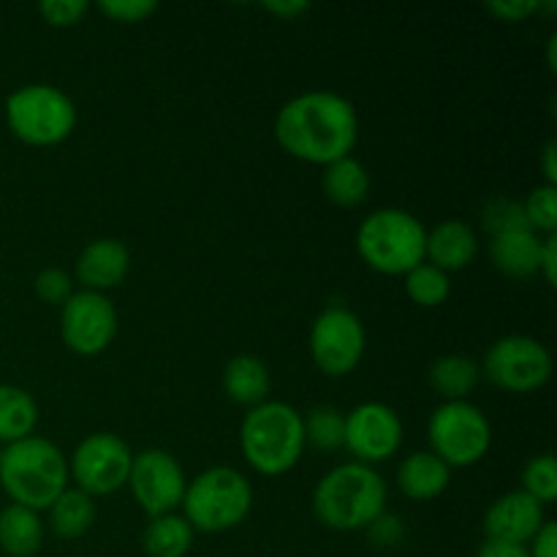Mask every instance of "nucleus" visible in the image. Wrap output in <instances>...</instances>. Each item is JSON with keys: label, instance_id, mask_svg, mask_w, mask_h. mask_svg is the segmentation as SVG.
<instances>
[{"label": "nucleus", "instance_id": "obj_22", "mask_svg": "<svg viewBox=\"0 0 557 557\" xmlns=\"http://www.w3.org/2000/svg\"><path fill=\"white\" fill-rule=\"evenodd\" d=\"M321 190H324V196L335 207L354 210V207H359L368 199L370 174L368 169H364V163L357 161L354 156L341 158V161L324 166V174H321Z\"/></svg>", "mask_w": 557, "mask_h": 557}, {"label": "nucleus", "instance_id": "obj_15", "mask_svg": "<svg viewBox=\"0 0 557 557\" xmlns=\"http://www.w3.org/2000/svg\"><path fill=\"white\" fill-rule=\"evenodd\" d=\"M547 522L544 506L522 490H511L495 498L484 511V542H504L528 547Z\"/></svg>", "mask_w": 557, "mask_h": 557}, {"label": "nucleus", "instance_id": "obj_13", "mask_svg": "<svg viewBox=\"0 0 557 557\" xmlns=\"http://www.w3.org/2000/svg\"><path fill=\"white\" fill-rule=\"evenodd\" d=\"M125 487L134 495L136 506L152 520V517L174 515V509L183 506L188 479L177 457L169 455L166 449H145L134 455Z\"/></svg>", "mask_w": 557, "mask_h": 557}, {"label": "nucleus", "instance_id": "obj_39", "mask_svg": "<svg viewBox=\"0 0 557 557\" xmlns=\"http://www.w3.org/2000/svg\"><path fill=\"white\" fill-rule=\"evenodd\" d=\"M476 557H531V555H528V547H520V544L484 542L482 547H479Z\"/></svg>", "mask_w": 557, "mask_h": 557}, {"label": "nucleus", "instance_id": "obj_2", "mask_svg": "<svg viewBox=\"0 0 557 557\" xmlns=\"http://www.w3.org/2000/svg\"><path fill=\"white\" fill-rule=\"evenodd\" d=\"M386 511V482L375 468L343 462L326 471L313 490V515L337 533L368 531Z\"/></svg>", "mask_w": 557, "mask_h": 557}, {"label": "nucleus", "instance_id": "obj_24", "mask_svg": "<svg viewBox=\"0 0 557 557\" xmlns=\"http://www.w3.org/2000/svg\"><path fill=\"white\" fill-rule=\"evenodd\" d=\"M47 511L49 520L44 525H49V531L58 539H65V542H74V539L85 536L96 525L98 517L96 498H90V495L76 487L65 490Z\"/></svg>", "mask_w": 557, "mask_h": 557}, {"label": "nucleus", "instance_id": "obj_25", "mask_svg": "<svg viewBox=\"0 0 557 557\" xmlns=\"http://www.w3.org/2000/svg\"><path fill=\"white\" fill-rule=\"evenodd\" d=\"M479 379H482L479 362H473L471 357H462V354L438 357L428 370L430 386H433L435 395L444 397V403L468 400V395L476 389Z\"/></svg>", "mask_w": 557, "mask_h": 557}, {"label": "nucleus", "instance_id": "obj_34", "mask_svg": "<svg viewBox=\"0 0 557 557\" xmlns=\"http://www.w3.org/2000/svg\"><path fill=\"white\" fill-rule=\"evenodd\" d=\"M44 22L52 27H74L85 20V14L90 11L87 0H44L38 5Z\"/></svg>", "mask_w": 557, "mask_h": 557}, {"label": "nucleus", "instance_id": "obj_42", "mask_svg": "<svg viewBox=\"0 0 557 557\" xmlns=\"http://www.w3.org/2000/svg\"><path fill=\"white\" fill-rule=\"evenodd\" d=\"M555 52H557V36H549V44H547V65H549V71H557V58H555Z\"/></svg>", "mask_w": 557, "mask_h": 557}, {"label": "nucleus", "instance_id": "obj_12", "mask_svg": "<svg viewBox=\"0 0 557 557\" xmlns=\"http://www.w3.org/2000/svg\"><path fill=\"white\" fill-rule=\"evenodd\" d=\"M117 308L107 294L74 292L60 308V337L76 357H101L117 337Z\"/></svg>", "mask_w": 557, "mask_h": 557}, {"label": "nucleus", "instance_id": "obj_21", "mask_svg": "<svg viewBox=\"0 0 557 557\" xmlns=\"http://www.w3.org/2000/svg\"><path fill=\"white\" fill-rule=\"evenodd\" d=\"M41 515L25 506L9 504L0 511V549L9 557H33L44 544Z\"/></svg>", "mask_w": 557, "mask_h": 557}, {"label": "nucleus", "instance_id": "obj_8", "mask_svg": "<svg viewBox=\"0 0 557 557\" xmlns=\"http://www.w3.org/2000/svg\"><path fill=\"white\" fill-rule=\"evenodd\" d=\"M428 444L444 466L471 468L493 449V424L471 400L441 403L428 419Z\"/></svg>", "mask_w": 557, "mask_h": 557}, {"label": "nucleus", "instance_id": "obj_37", "mask_svg": "<svg viewBox=\"0 0 557 557\" xmlns=\"http://www.w3.org/2000/svg\"><path fill=\"white\" fill-rule=\"evenodd\" d=\"M531 557H557V525L555 522H544L542 531L533 536L531 547H528Z\"/></svg>", "mask_w": 557, "mask_h": 557}, {"label": "nucleus", "instance_id": "obj_19", "mask_svg": "<svg viewBox=\"0 0 557 557\" xmlns=\"http://www.w3.org/2000/svg\"><path fill=\"white\" fill-rule=\"evenodd\" d=\"M397 490L413 504H428L441 498L451 484V468L444 466L433 451H411L403 457L395 473Z\"/></svg>", "mask_w": 557, "mask_h": 557}, {"label": "nucleus", "instance_id": "obj_6", "mask_svg": "<svg viewBox=\"0 0 557 557\" xmlns=\"http://www.w3.org/2000/svg\"><path fill=\"white\" fill-rule=\"evenodd\" d=\"M183 511L188 525L199 533L234 531L253 511V484L237 468H207L185 487Z\"/></svg>", "mask_w": 557, "mask_h": 557}, {"label": "nucleus", "instance_id": "obj_31", "mask_svg": "<svg viewBox=\"0 0 557 557\" xmlns=\"http://www.w3.org/2000/svg\"><path fill=\"white\" fill-rule=\"evenodd\" d=\"M33 292L44 305H60L63 308L71 294H74V277L60 270V267H47L33 281Z\"/></svg>", "mask_w": 557, "mask_h": 557}, {"label": "nucleus", "instance_id": "obj_1", "mask_svg": "<svg viewBox=\"0 0 557 557\" xmlns=\"http://www.w3.org/2000/svg\"><path fill=\"white\" fill-rule=\"evenodd\" d=\"M275 139L297 161L330 166L351 156L357 147L359 114L341 92H299L288 98L277 112Z\"/></svg>", "mask_w": 557, "mask_h": 557}, {"label": "nucleus", "instance_id": "obj_29", "mask_svg": "<svg viewBox=\"0 0 557 557\" xmlns=\"http://www.w3.org/2000/svg\"><path fill=\"white\" fill-rule=\"evenodd\" d=\"M522 493L536 498L542 506H549L557 500V460L555 455L531 457L522 468Z\"/></svg>", "mask_w": 557, "mask_h": 557}, {"label": "nucleus", "instance_id": "obj_17", "mask_svg": "<svg viewBox=\"0 0 557 557\" xmlns=\"http://www.w3.org/2000/svg\"><path fill=\"white\" fill-rule=\"evenodd\" d=\"M542 243L536 232L528 226L511 228L490 237V261L495 270L515 281H528L539 275V259H542Z\"/></svg>", "mask_w": 557, "mask_h": 557}, {"label": "nucleus", "instance_id": "obj_23", "mask_svg": "<svg viewBox=\"0 0 557 557\" xmlns=\"http://www.w3.org/2000/svg\"><path fill=\"white\" fill-rule=\"evenodd\" d=\"M38 403L27 389L14 384H0V446H11L36 435Z\"/></svg>", "mask_w": 557, "mask_h": 557}, {"label": "nucleus", "instance_id": "obj_11", "mask_svg": "<svg viewBox=\"0 0 557 557\" xmlns=\"http://www.w3.org/2000/svg\"><path fill=\"white\" fill-rule=\"evenodd\" d=\"M134 451L120 435L90 433L69 457V476L90 498L114 495L128 484Z\"/></svg>", "mask_w": 557, "mask_h": 557}, {"label": "nucleus", "instance_id": "obj_30", "mask_svg": "<svg viewBox=\"0 0 557 557\" xmlns=\"http://www.w3.org/2000/svg\"><path fill=\"white\" fill-rule=\"evenodd\" d=\"M522 205V218H525V226L531 232H536L539 237H549L557 228V188L553 185H539L533 188Z\"/></svg>", "mask_w": 557, "mask_h": 557}, {"label": "nucleus", "instance_id": "obj_18", "mask_svg": "<svg viewBox=\"0 0 557 557\" xmlns=\"http://www.w3.org/2000/svg\"><path fill=\"white\" fill-rule=\"evenodd\" d=\"M479 253V237L466 221H444L428 232V248L424 261L438 267L441 272L451 275L473 264Z\"/></svg>", "mask_w": 557, "mask_h": 557}, {"label": "nucleus", "instance_id": "obj_5", "mask_svg": "<svg viewBox=\"0 0 557 557\" xmlns=\"http://www.w3.org/2000/svg\"><path fill=\"white\" fill-rule=\"evenodd\" d=\"M428 228L413 212L400 207L375 210L359 223L357 253L373 272L389 277H406L424 261Z\"/></svg>", "mask_w": 557, "mask_h": 557}, {"label": "nucleus", "instance_id": "obj_14", "mask_svg": "<svg viewBox=\"0 0 557 557\" xmlns=\"http://www.w3.org/2000/svg\"><path fill=\"white\" fill-rule=\"evenodd\" d=\"M403 446V419L392 406L379 400L359 403L346 413L343 449L351 451L354 462L379 466L392 460Z\"/></svg>", "mask_w": 557, "mask_h": 557}, {"label": "nucleus", "instance_id": "obj_38", "mask_svg": "<svg viewBox=\"0 0 557 557\" xmlns=\"http://www.w3.org/2000/svg\"><path fill=\"white\" fill-rule=\"evenodd\" d=\"M539 275L547 286L557 283V234H549L542 243V259H539Z\"/></svg>", "mask_w": 557, "mask_h": 557}, {"label": "nucleus", "instance_id": "obj_27", "mask_svg": "<svg viewBox=\"0 0 557 557\" xmlns=\"http://www.w3.org/2000/svg\"><path fill=\"white\" fill-rule=\"evenodd\" d=\"M305 424V444L319 451H337L346 435V413L337 411L335 406H319L302 417Z\"/></svg>", "mask_w": 557, "mask_h": 557}, {"label": "nucleus", "instance_id": "obj_16", "mask_svg": "<svg viewBox=\"0 0 557 557\" xmlns=\"http://www.w3.org/2000/svg\"><path fill=\"white\" fill-rule=\"evenodd\" d=\"M131 272V253L120 239L101 237L92 239L76 256L74 277L85 292L107 294L117 288Z\"/></svg>", "mask_w": 557, "mask_h": 557}, {"label": "nucleus", "instance_id": "obj_32", "mask_svg": "<svg viewBox=\"0 0 557 557\" xmlns=\"http://www.w3.org/2000/svg\"><path fill=\"white\" fill-rule=\"evenodd\" d=\"M482 223H484V228H487L490 237H493V234L511 232V228L525 226V218H522V205L515 199H506V196L487 201L482 210Z\"/></svg>", "mask_w": 557, "mask_h": 557}, {"label": "nucleus", "instance_id": "obj_20", "mask_svg": "<svg viewBox=\"0 0 557 557\" xmlns=\"http://www.w3.org/2000/svg\"><path fill=\"white\" fill-rule=\"evenodd\" d=\"M270 368L253 354H239V357L228 359L226 368H223V392L237 406H261V403L270 400Z\"/></svg>", "mask_w": 557, "mask_h": 557}, {"label": "nucleus", "instance_id": "obj_33", "mask_svg": "<svg viewBox=\"0 0 557 557\" xmlns=\"http://www.w3.org/2000/svg\"><path fill=\"white\" fill-rule=\"evenodd\" d=\"M98 11L117 25H139L158 11L156 0H103Z\"/></svg>", "mask_w": 557, "mask_h": 557}, {"label": "nucleus", "instance_id": "obj_10", "mask_svg": "<svg viewBox=\"0 0 557 557\" xmlns=\"http://www.w3.org/2000/svg\"><path fill=\"white\" fill-rule=\"evenodd\" d=\"M310 359L330 379H346L362 364L368 332L354 310L332 305L315 315L308 337Z\"/></svg>", "mask_w": 557, "mask_h": 557}, {"label": "nucleus", "instance_id": "obj_35", "mask_svg": "<svg viewBox=\"0 0 557 557\" xmlns=\"http://www.w3.org/2000/svg\"><path fill=\"white\" fill-rule=\"evenodd\" d=\"M368 536H370V542H373V547L395 549V547H400L403 539H406V525H403V520L397 515L384 511V515H381L379 520L368 528Z\"/></svg>", "mask_w": 557, "mask_h": 557}, {"label": "nucleus", "instance_id": "obj_4", "mask_svg": "<svg viewBox=\"0 0 557 557\" xmlns=\"http://www.w3.org/2000/svg\"><path fill=\"white\" fill-rule=\"evenodd\" d=\"M239 449L259 476H283L297 468L308 449L302 413L283 400L248 408L239 424Z\"/></svg>", "mask_w": 557, "mask_h": 557}, {"label": "nucleus", "instance_id": "obj_26", "mask_svg": "<svg viewBox=\"0 0 557 557\" xmlns=\"http://www.w3.org/2000/svg\"><path fill=\"white\" fill-rule=\"evenodd\" d=\"M194 533L183 515L152 517L141 533V549L147 557H185L194 547Z\"/></svg>", "mask_w": 557, "mask_h": 557}, {"label": "nucleus", "instance_id": "obj_3", "mask_svg": "<svg viewBox=\"0 0 557 557\" xmlns=\"http://www.w3.org/2000/svg\"><path fill=\"white\" fill-rule=\"evenodd\" d=\"M69 457L58 444L41 435L3 446L0 487L11 504L33 511H47L69 490Z\"/></svg>", "mask_w": 557, "mask_h": 557}, {"label": "nucleus", "instance_id": "obj_9", "mask_svg": "<svg viewBox=\"0 0 557 557\" xmlns=\"http://www.w3.org/2000/svg\"><path fill=\"white\" fill-rule=\"evenodd\" d=\"M479 370L500 392L531 395L553 379V354L536 337L506 335L487 348Z\"/></svg>", "mask_w": 557, "mask_h": 557}, {"label": "nucleus", "instance_id": "obj_43", "mask_svg": "<svg viewBox=\"0 0 557 557\" xmlns=\"http://www.w3.org/2000/svg\"><path fill=\"white\" fill-rule=\"evenodd\" d=\"M0 457H3V446H0Z\"/></svg>", "mask_w": 557, "mask_h": 557}, {"label": "nucleus", "instance_id": "obj_7", "mask_svg": "<svg viewBox=\"0 0 557 557\" xmlns=\"http://www.w3.org/2000/svg\"><path fill=\"white\" fill-rule=\"evenodd\" d=\"M5 125L27 147H58L74 134L76 103L69 92L47 82L22 85L5 98Z\"/></svg>", "mask_w": 557, "mask_h": 557}, {"label": "nucleus", "instance_id": "obj_28", "mask_svg": "<svg viewBox=\"0 0 557 557\" xmlns=\"http://www.w3.org/2000/svg\"><path fill=\"white\" fill-rule=\"evenodd\" d=\"M406 294L419 308H441L451 294V281L438 267L422 261L406 275Z\"/></svg>", "mask_w": 557, "mask_h": 557}, {"label": "nucleus", "instance_id": "obj_41", "mask_svg": "<svg viewBox=\"0 0 557 557\" xmlns=\"http://www.w3.org/2000/svg\"><path fill=\"white\" fill-rule=\"evenodd\" d=\"M542 172L547 183L544 185H553L557 188V141L549 139L542 150Z\"/></svg>", "mask_w": 557, "mask_h": 557}, {"label": "nucleus", "instance_id": "obj_36", "mask_svg": "<svg viewBox=\"0 0 557 557\" xmlns=\"http://www.w3.org/2000/svg\"><path fill=\"white\" fill-rule=\"evenodd\" d=\"M542 9V3H533V0H500V3H490L487 11L493 16H498L500 22H525L528 16L536 14Z\"/></svg>", "mask_w": 557, "mask_h": 557}, {"label": "nucleus", "instance_id": "obj_40", "mask_svg": "<svg viewBox=\"0 0 557 557\" xmlns=\"http://www.w3.org/2000/svg\"><path fill=\"white\" fill-rule=\"evenodd\" d=\"M264 11H270L272 16H281V20H297L305 11H310V3H305V0H288V3L275 0V3H264Z\"/></svg>", "mask_w": 557, "mask_h": 557}]
</instances>
